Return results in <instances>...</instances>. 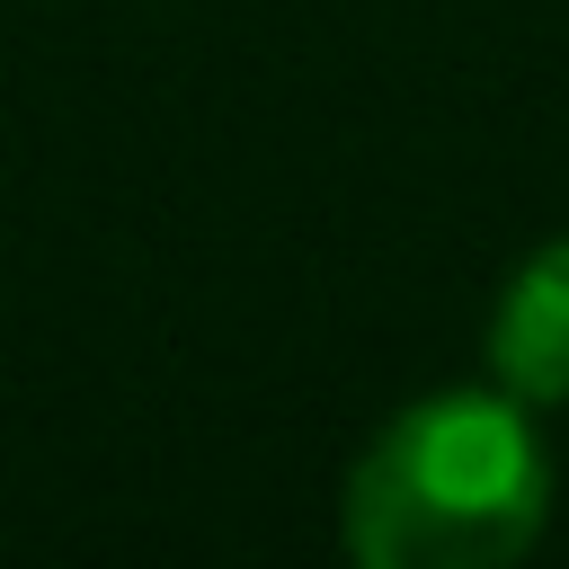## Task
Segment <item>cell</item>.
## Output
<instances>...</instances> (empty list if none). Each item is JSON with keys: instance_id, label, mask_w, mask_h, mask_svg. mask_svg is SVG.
<instances>
[{"instance_id": "7a4b0ae2", "label": "cell", "mask_w": 569, "mask_h": 569, "mask_svg": "<svg viewBox=\"0 0 569 569\" xmlns=\"http://www.w3.org/2000/svg\"><path fill=\"white\" fill-rule=\"evenodd\" d=\"M489 373L516 400H569V240L533 249L489 320Z\"/></svg>"}, {"instance_id": "6da1fadb", "label": "cell", "mask_w": 569, "mask_h": 569, "mask_svg": "<svg viewBox=\"0 0 569 569\" xmlns=\"http://www.w3.org/2000/svg\"><path fill=\"white\" fill-rule=\"evenodd\" d=\"M551 462L507 391H436L400 409L347 480V551L373 569H489L542 533Z\"/></svg>"}]
</instances>
